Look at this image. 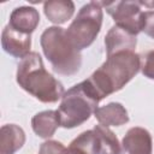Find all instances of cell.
Here are the masks:
<instances>
[{
	"label": "cell",
	"mask_w": 154,
	"mask_h": 154,
	"mask_svg": "<svg viewBox=\"0 0 154 154\" xmlns=\"http://www.w3.org/2000/svg\"><path fill=\"white\" fill-rule=\"evenodd\" d=\"M18 85L43 103H54L65 94L64 85L43 65L37 52H30L17 65Z\"/></svg>",
	"instance_id": "cell-1"
},
{
	"label": "cell",
	"mask_w": 154,
	"mask_h": 154,
	"mask_svg": "<svg viewBox=\"0 0 154 154\" xmlns=\"http://www.w3.org/2000/svg\"><path fill=\"white\" fill-rule=\"evenodd\" d=\"M140 70L141 57L136 52L124 51L107 55L106 61L87 79L102 100L123 89Z\"/></svg>",
	"instance_id": "cell-2"
},
{
	"label": "cell",
	"mask_w": 154,
	"mask_h": 154,
	"mask_svg": "<svg viewBox=\"0 0 154 154\" xmlns=\"http://www.w3.org/2000/svg\"><path fill=\"white\" fill-rule=\"evenodd\" d=\"M40 45L53 71L61 76H73L82 66V54L72 45L61 26H48L40 36Z\"/></svg>",
	"instance_id": "cell-3"
},
{
	"label": "cell",
	"mask_w": 154,
	"mask_h": 154,
	"mask_svg": "<svg viewBox=\"0 0 154 154\" xmlns=\"http://www.w3.org/2000/svg\"><path fill=\"white\" fill-rule=\"evenodd\" d=\"M100 101V96L88 79L75 84L65 91L57 109L60 126L64 129H73L84 124L91 114H94Z\"/></svg>",
	"instance_id": "cell-4"
},
{
	"label": "cell",
	"mask_w": 154,
	"mask_h": 154,
	"mask_svg": "<svg viewBox=\"0 0 154 154\" xmlns=\"http://www.w3.org/2000/svg\"><path fill=\"white\" fill-rule=\"evenodd\" d=\"M102 10L101 1H90L83 5L66 29L67 37L79 52L88 48L97 37L102 26Z\"/></svg>",
	"instance_id": "cell-5"
},
{
	"label": "cell",
	"mask_w": 154,
	"mask_h": 154,
	"mask_svg": "<svg viewBox=\"0 0 154 154\" xmlns=\"http://www.w3.org/2000/svg\"><path fill=\"white\" fill-rule=\"evenodd\" d=\"M102 7H105L106 12L113 18L116 25L128 30L134 35H138L143 29V17L144 11L142 7L152 8L154 7V2L148 1H111L102 2Z\"/></svg>",
	"instance_id": "cell-6"
},
{
	"label": "cell",
	"mask_w": 154,
	"mask_h": 154,
	"mask_svg": "<svg viewBox=\"0 0 154 154\" xmlns=\"http://www.w3.org/2000/svg\"><path fill=\"white\" fill-rule=\"evenodd\" d=\"M120 154H153L150 132L141 126L130 128L122 140Z\"/></svg>",
	"instance_id": "cell-7"
},
{
	"label": "cell",
	"mask_w": 154,
	"mask_h": 154,
	"mask_svg": "<svg viewBox=\"0 0 154 154\" xmlns=\"http://www.w3.org/2000/svg\"><path fill=\"white\" fill-rule=\"evenodd\" d=\"M1 47L7 54L23 59L30 53L31 35L19 32L7 24L1 32Z\"/></svg>",
	"instance_id": "cell-8"
},
{
	"label": "cell",
	"mask_w": 154,
	"mask_h": 154,
	"mask_svg": "<svg viewBox=\"0 0 154 154\" xmlns=\"http://www.w3.org/2000/svg\"><path fill=\"white\" fill-rule=\"evenodd\" d=\"M103 42L107 55L124 51L135 52L137 46V36L114 24L107 31Z\"/></svg>",
	"instance_id": "cell-9"
},
{
	"label": "cell",
	"mask_w": 154,
	"mask_h": 154,
	"mask_svg": "<svg viewBox=\"0 0 154 154\" xmlns=\"http://www.w3.org/2000/svg\"><path fill=\"white\" fill-rule=\"evenodd\" d=\"M40 23V13L32 6H19L16 7L8 19V25L14 30L31 35Z\"/></svg>",
	"instance_id": "cell-10"
},
{
	"label": "cell",
	"mask_w": 154,
	"mask_h": 154,
	"mask_svg": "<svg viewBox=\"0 0 154 154\" xmlns=\"http://www.w3.org/2000/svg\"><path fill=\"white\" fill-rule=\"evenodd\" d=\"M94 117L99 124L107 128L122 126L130 120L126 108L120 102H109L105 106L97 107L94 112Z\"/></svg>",
	"instance_id": "cell-11"
},
{
	"label": "cell",
	"mask_w": 154,
	"mask_h": 154,
	"mask_svg": "<svg viewBox=\"0 0 154 154\" xmlns=\"http://www.w3.org/2000/svg\"><path fill=\"white\" fill-rule=\"evenodd\" d=\"M24 130L16 124H5L0 129V154H14L25 143Z\"/></svg>",
	"instance_id": "cell-12"
},
{
	"label": "cell",
	"mask_w": 154,
	"mask_h": 154,
	"mask_svg": "<svg viewBox=\"0 0 154 154\" xmlns=\"http://www.w3.org/2000/svg\"><path fill=\"white\" fill-rule=\"evenodd\" d=\"M60 126L59 114L58 111L54 109H47L36 113L31 118V128L32 131L41 138H51L57 129Z\"/></svg>",
	"instance_id": "cell-13"
},
{
	"label": "cell",
	"mask_w": 154,
	"mask_h": 154,
	"mask_svg": "<svg viewBox=\"0 0 154 154\" xmlns=\"http://www.w3.org/2000/svg\"><path fill=\"white\" fill-rule=\"evenodd\" d=\"M43 12L49 22L57 26L66 23L75 13V4L71 0H51L43 2Z\"/></svg>",
	"instance_id": "cell-14"
},
{
	"label": "cell",
	"mask_w": 154,
	"mask_h": 154,
	"mask_svg": "<svg viewBox=\"0 0 154 154\" xmlns=\"http://www.w3.org/2000/svg\"><path fill=\"white\" fill-rule=\"evenodd\" d=\"M93 130L96 134L99 142V154H120L122 146L116 134L107 126L101 124L94 125Z\"/></svg>",
	"instance_id": "cell-15"
},
{
	"label": "cell",
	"mask_w": 154,
	"mask_h": 154,
	"mask_svg": "<svg viewBox=\"0 0 154 154\" xmlns=\"http://www.w3.org/2000/svg\"><path fill=\"white\" fill-rule=\"evenodd\" d=\"M70 144L78 148L84 154H99V142L93 129L79 134L75 140L71 141Z\"/></svg>",
	"instance_id": "cell-16"
},
{
	"label": "cell",
	"mask_w": 154,
	"mask_h": 154,
	"mask_svg": "<svg viewBox=\"0 0 154 154\" xmlns=\"http://www.w3.org/2000/svg\"><path fill=\"white\" fill-rule=\"evenodd\" d=\"M38 154H84L82 150L73 146H69L67 148L59 141L55 140H47L41 143Z\"/></svg>",
	"instance_id": "cell-17"
},
{
	"label": "cell",
	"mask_w": 154,
	"mask_h": 154,
	"mask_svg": "<svg viewBox=\"0 0 154 154\" xmlns=\"http://www.w3.org/2000/svg\"><path fill=\"white\" fill-rule=\"evenodd\" d=\"M141 72L144 77L154 79V49L147 52L141 59Z\"/></svg>",
	"instance_id": "cell-18"
},
{
	"label": "cell",
	"mask_w": 154,
	"mask_h": 154,
	"mask_svg": "<svg viewBox=\"0 0 154 154\" xmlns=\"http://www.w3.org/2000/svg\"><path fill=\"white\" fill-rule=\"evenodd\" d=\"M142 31L149 37L154 38V11H144Z\"/></svg>",
	"instance_id": "cell-19"
}]
</instances>
